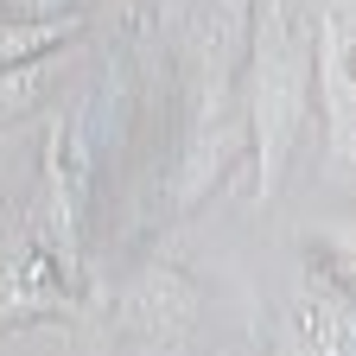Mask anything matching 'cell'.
<instances>
[{
	"instance_id": "3",
	"label": "cell",
	"mask_w": 356,
	"mask_h": 356,
	"mask_svg": "<svg viewBox=\"0 0 356 356\" xmlns=\"http://www.w3.org/2000/svg\"><path fill=\"white\" fill-rule=\"evenodd\" d=\"M44 83H51V64H44V58H32V64H13V70H0V121L26 115V102L38 96Z\"/></svg>"
},
{
	"instance_id": "1",
	"label": "cell",
	"mask_w": 356,
	"mask_h": 356,
	"mask_svg": "<svg viewBox=\"0 0 356 356\" xmlns=\"http://www.w3.org/2000/svg\"><path fill=\"white\" fill-rule=\"evenodd\" d=\"M299 121V96H293V70H286V32H280V7L261 13V44H254V140H261V185L274 178L286 140Z\"/></svg>"
},
{
	"instance_id": "2",
	"label": "cell",
	"mask_w": 356,
	"mask_h": 356,
	"mask_svg": "<svg viewBox=\"0 0 356 356\" xmlns=\"http://www.w3.org/2000/svg\"><path fill=\"white\" fill-rule=\"evenodd\" d=\"M121 318L140 325L147 337H178V331L197 318V286L185 274H153L134 299H121Z\"/></svg>"
},
{
	"instance_id": "4",
	"label": "cell",
	"mask_w": 356,
	"mask_h": 356,
	"mask_svg": "<svg viewBox=\"0 0 356 356\" xmlns=\"http://www.w3.org/2000/svg\"><path fill=\"white\" fill-rule=\"evenodd\" d=\"M76 26H83V19H44V26H26V32H19V26H0V64L13 70V64H26V51H38V44H58V38L76 32Z\"/></svg>"
}]
</instances>
